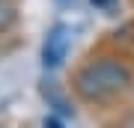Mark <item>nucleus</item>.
I'll list each match as a JSON object with an SVG mask.
<instances>
[{
    "label": "nucleus",
    "instance_id": "2",
    "mask_svg": "<svg viewBox=\"0 0 134 128\" xmlns=\"http://www.w3.org/2000/svg\"><path fill=\"white\" fill-rule=\"evenodd\" d=\"M69 45H72V33L66 27H54L48 33V39H45V45H42V63L48 69L63 66V60L69 54Z\"/></svg>",
    "mask_w": 134,
    "mask_h": 128
},
{
    "label": "nucleus",
    "instance_id": "4",
    "mask_svg": "<svg viewBox=\"0 0 134 128\" xmlns=\"http://www.w3.org/2000/svg\"><path fill=\"white\" fill-rule=\"evenodd\" d=\"M45 128H63V125L57 122V119H45Z\"/></svg>",
    "mask_w": 134,
    "mask_h": 128
},
{
    "label": "nucleus",
    "instance_id": "1",
    "mask_svg": "<svg viewBox=\"0 0 134 128\" xmlns=\"http://www.w3.org/2000/svg\"><path fill=\"white\" fill-rule=\"evenodd\" d=\"M134 84L131 69L119 60H92L75 75V92L81 95L83 101H96V104H104V101L116 98V95L128 92Z\"/></svg>",
    "mask_w": 134,
    "mask_h": 128
},
{
    "label": "nucleus",
    "instance_id": "3",
    "mask_svg": "<svg viewBox=\"0 0 134 128\" xmlns=\"http://www.w3.org/2000/svg\"><path fill=\"white\" fill-rule=\"evenodd\" d=\"M12 21H15V9H12V3L0 0V30H9Z\"/></svg>",
    "mask_w": 134,
    "mask_h": 128
}]
</instances>
